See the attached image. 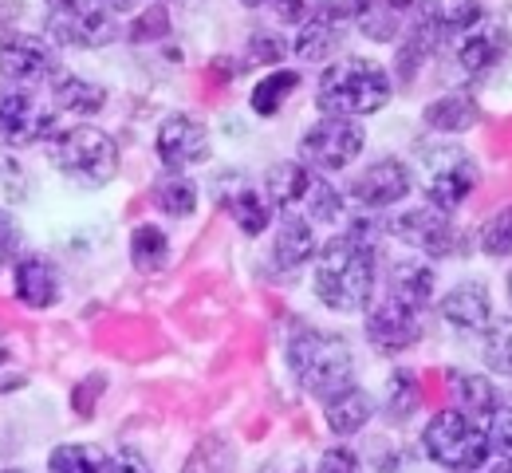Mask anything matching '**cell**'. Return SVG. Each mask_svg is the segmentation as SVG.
Segmentation results:
<instances>
[{
  "label": "cell",
  "mask_w": 512,
  "mask_h": 473,
  "mask_svg": "<svg viewBox=\"0 0 512 473\" xmlns=\"http://www.w3.org/2000/svg\"><path fill=\"white\" fill-rule=\"evenodd\" d=\"M375 280H379V253L347 233L331 237L320 249L316 261V296L323 300V308L331 312H367V304L375 300Z\"/></svg>",
  "instance_id": "6da1fadb"
},
{
  "label": "cell",
  "mask_w": 512,
  "mask_h": 473,
  "mask_svg": "<svg viewBox=\"0 0 512 473\" xmlns=\"http://www.w3.org/2000/svg\"><path fill=\"white\" fill-rule=\"evenodd\" d=\"M390 71L367 56H343L320 75L316 83V107L323 119H363L390 103Z\"/></svg>",
  "instance_id": "7a4b0ae2"
},
{
  "label": "cell",
  "mask_w": 512,
  "mask_h": 473,
  "mask_svg": "<svg viewBox=\"0 0 512 473\" xmlns=\"http://www.w3.org/2000/svg\"><path fill=\"white\" fill-rule=\"evenodd\" d=\"M288 371L308 395L331 399L355 383V355L343 336H331L323 328H300L288 336Z\"/></svg>",
  "instance_id": "3957f363"
},
{
  "label": "cell",
  "mask_w": 512,
  "mask_h": 473,
  "mask_svg": "<svg viewBox=\"0 0 512 473\" xmlns=\"http://www.w3.org/2000/svg\"><path fill=\"white\" fill-rule=\"evenodd\" d=\"M48 162L64 174L71 186L103 190L119 174V142L107 131L91 127V123L64 127V131H56L48 138Z\"/></svg>",
  "instance_id": "277c9868"
},
{
  "label": "cell",
  "mask_w": 512,
  "mask_h": 473,
  "mask_svg": "<svg viewBox=\"0 0 512 473\" xmlns=\"http://www.w3.org/2000/svg\"><path fill=\"white\" fill-rule=\"evenodd\" d=\"M422 450L434 466L449 473H481L489 462V438L485 426L465 418L461 410H438L422 430Z\"/></svg>",
  "instance_id": "5b68a950"
},
{
  "label": "cell",
  "mask_w": 512,
  "mask_h": 473,
  "mask_svg": "<svg viewBox=\"0 0 512 473\" xmlns=\"http://www.w3.org/2000/svg\"><path fill=\"white\" fill-rule=\"evenodd\" d=\"M44 28L48 40L64 44V48H107L119 36V20L111 4H79V0H60L44 8Z\"/></svg>",
  "instance_id": "8992f818"
},
{
  "label": "cell",
  "mask_w": 512,
  "mask_h": 473,
  "mask_svg": "<svg viewBox=\"0 0 512 473\" xmlns=\"http://www.w3.org/2000/svg\"><path fill=\"white\" fill-rule=\"evenodd\" d=\"M422 166H426V182H422L426 205L442 209V213H453L481 182L477 162L461 146H430V150H422Z\"/></svg>",
  "instance_id": "52a82bcc"
},
{
  "label": "cell",
  "mask_w": 512,
  "mask_h": 473,
  "mask_svg": "<svg viewBox=\"0 0 512 473\" xmlns=\"http://www.w3.org/2000/svg\"><path fill=\"white\" fill-rule=\"evenodd\" d=\"M390 233L426 253V257H457V253H469L473 249V233L457 229L453 217L442 213V209H430V205H418V209H406L390 221Z\"/></svg>",
  "instance_id": "ba28073f"
},
{
  "label": "cell",
  "mask_w": 512,
  "mask_h": 473,
  "mask_svg": "<svg viewBox=\"0 0 512 473\" xmlns=\"http://www.w3.org/2000/svg\"><path fill=\"white\" fill-rule=\"evenodd\" d=\"M363 142H367L363 123H355V119H320L300 138V158H304L308 170L335 174V170H347L363 154Z\"/></svg>",
  "instance_id": "9c48e42d"
},
{
  "label": "cell",
  "mask_w": 512,
  "mask_h": 473,
  "mask_svg": "<svg viewBox=\"0 0 512 473\" xmlns=\"http://www.w3.org/2000/svg\"><path fill=\"white\" fill-rule=\"evenodd\" d=\"M56 75H60V56H56L52 40H44L36 32H12L0 40V79H8V87L48 83Z\"/></svg>",
  "instance_id": "30bf717a"
},
{
  "label": "cell",
  "mask_w": 512,
  "mask_h": 473,
  "mask_svg": "<svg viewBox=\"0 0 512 473\" xmlns=\"http://www.w3.org/2000/svg\"><path fill=\"white\" fill-rule=\"evenodd\" d=\"M414 178H410V166L402 158H375L367 170H359L351 182H347V194L359 202V209H375L383 213L386 205H398L410 194Z\"/></svg>",
  "instance_id": "8fae6325"
},
{
  "label": "cell",
  "mask_w": 512,
  "mask_h": 473,
  "mask_svg": "<svg viewBox=\"0 0 512 473\" xmlns=\"http://www.w3.org/2000/svg\"><path fill=\"white\" fill-rule=\"evenodd\" d=\"M367 339H371L375 351L398 355V351H406V347H414L422 339V320H418L414 308H406L394 296L371 300L367 304Z\"/></svg>",
  "instance_id": "7c38bea8"
},
{
  "label": "cell",
  "mask_w": 512,
  "mask_h": 473,
  "mask_svg": "<svg viewBox=\"0 0 512 473\" xmlns=\"http://www.w3.org/2000/svg\"><path fill=\"white\" fill-rule=\"evenodd\" d=\"M154 146H158L166 174H182V170L209 158V131L193 115H170V119H162Z\"/></svg>",
  "instance_id": "4fadbf2b"
},
{
  "label": "cell",
  "mask_w": 512,
  "mask_h": 473,
  "mask_svg": "<svg viewBox=\"0 0 512 473\" xmlns=\"http://www.w3.org/2000/svg\"><path fill=\"white\" fill-rule=\"evenodd\" d=\"M347 16H359V4H323V8H312L308 20L300 24V36H296L292 52H296L304 64L327 60V56L343 44V20H347Z\"/></svg>",
  "instance_id": "5bb4252c"
},
{
  "label": "cell",
  "mask_w": 512,
  "mask_h": 473,
  "mask_svg": "<svg viewBox=\"0 0 512 473\" xmlns=\"http://www.w3.org/2000/svg\"><path fill=\"white\" fill-rule=\"evenodd\" d=\"M52 135H56V111H48L28 91H16L12 87L8 107H4V119H0V138L8 146H36V142H48Z\"/></svg>",
  "instance_id": "9a60e30c"
},
{
  "label": "cell",
  "mask_w": 512,
  "mask_h": 473,
  "mask_svg": "<svg viewBox=\"0 0 512 473\" xmlns=\"http://www.w3.org/2000/svg\"><path fill=\"white\" fill-rule=\"evenodd\" d=\"M442 320L457 332H489L493 328V296L481 280H461L442 296Z\"/></svg>",
  "instance_id": "2e32d148"
},
{
  "label": "cell",
  "mask_w": 512,
  "mask_h": 473,
  "mask_svg": "<svg viewBox=\"0 0 512 473\" xmlns=\"http://www.w3.org/2000/svg\"><path fill=\"white\" fill-rule=\"evenodd\" d=\"M12 292L24 308H52V304H60L64 280L48 257H24L12 269Z\"/></svg>",
  "instance_id": "e0dca14e"
},
{
  "label": "cell",
  "mask_w": 512,
  "mask_h": 473,
  "mask_svg": "<svg viewBox=\"0 0 512 473\" xmlns=\"http://www.w3.org/2000/svg\"><path fill=\"white\" fill-rule=\"evenodd\" d=\"M509 56V32L497 24H477L457 40V64L469 75H489Z\"/></svg>",
  "instance_id": "ac0fdd59"
},
{
  "label": "cell",
  "mask_w": 512,
  "mask_h": 473,
  "mask_svg": "<svg viewBox=\"0 0 512 473\" xmlns=\"http://www.w3.org/2000/svg\"><path fill=\"white\" fill-rule=\"evenodd\" d=\"M316 257V229L300 213H284L272 237V265L276 269H300Z\"/></svg>",
  "instance_id": "d6986e66"
},
{
  "label": "cell",
  "mask_w": 512,
  "mask_h": 473,
  "mask_svg": "<svg viewBox=\"0 0 512 473\" xmlns=\"http://www.w3.org/2000/svg\"><path fill=\"white\" fill-rule=\"evenodd\" d=\"M438 292V272L430 269L426 261H398L390 269V280H386V296L402 300L406 308L422 312Z\"/></svg>",
  "instance_id": "ffe728a7"
},
{
  "label": "cell",
  "mask_w": 512,
  "mask_h": 473,
  "mask_svg": "<svg viewBox=\"0 0 512 473\" xmlns=\"http://www.w3.org/2000/svg\"><path fill=\"white\" fill-rule=\"evenodd\" d=\"M449 391H453V399H457L453 410H461V414L473 418V422H489V418L497 414V406H501V391H497L493 379H485V375L449 371Z\"/></svg>",
  "instance_id": "44dd1931"
},
{
  "label": "cell",
  "mask_w": 512,
  "mask_h": 473,
  "mask_svg": "<svg viewBox=\"0 0 512 473\" xmlns=\"http://www.w3.org/2000/svg\"><path fill=\"white\" fill-rule=\"evenodd\" d=\"M371 414H375L371 395H367L363 387H355V383H351L347 391H339V395L323 399V418H327V430H331V434H339V438L359 434V430L371 422Z\"/></svg>",
  "instance_id": "7402d4cb"
},
{
  "label": "cell",
  "mask_w": 512,
  "mask_h": 473,
  "mask_svg": "<svg viewBox=\"0 0 512 473\" xmlns=\"http://www.w3.org/2000/svg\"><path fill=\"white\" fill-rule=\"evenodd\" d=\"M312 182H316V174L304 162H276L264 174V202L280 205L284 213H292V205H304Z\"/></svg>",
  "instance_id": "603a6c76"
},
{
  "label": "cell",
  "mask_w": 512,
  "mask_h": 473,
  "mask_svg": "<svg viewBox=\"0 0 512 473\" xmlns=\"http://www.w3.org/2000/svg\"><path fill=\"white\" fill-rule=\"evenodd\" d=\"M422 119H426V127H430V131L461 135V131H469V127H477V123H481V107H477V99H473V95L449 91V95H442V99L426 103Z\"/></svg>",
  "instance_id": "cb8c5ba5"
},
{
  "label": "cell",
  "mask_w": 512,
  "mask_h": 473,
  "mask_svg": "<svg viewBox=\"0 0 512 473\" xmlns=\"http://www.w3.org/2000/svg\"><path fill=\"white\" fill-rule=\"evenodd\" d=\"M52 99L60 111H71V115H99L103 103H107V87L83 79V75H67L60 71L52 79Z\"/></svg>",
  "instance_id": "d4e9b609"
},
{
  "label": "cell",
  "mask_w": 512,
  "mask_h": 473,
  "mask_svg": "<svg viewBox=\"0 0 512 473\" xmlns=\"http://www.w3.org/2000/svg\"><path fill=\"white\" fill-rule=\"evenodd\" d=\"M217 198H221V205L233 213V221L241 225L245 237H260V233L268 229V221H272V205L264 202V194H256L249 182H237L233 194H217Z\"/></svg>",
  "instance_id": "484cf974"
},
{
  "label": "cell",
  "mask_w": 512,
  "mask_h": 473,
  "mask_svg": "<svg viewBox=\"0 0 512 473\" xmlns=\"http://www.w3.org/2000/svg\"><path fill=\"white\" fill-rule=\"evenodd\" d=\"M182 473H237V446L225 434H205L190 450Z\"/></svg>",
  "instance_id": "4316f807"
},
{
  "label": "cell",
  "mask_w": 512,
  "mask_h": 473,
  "mask_svg": "<svg viewBox=\"0 0 512 473\" xmlns=\"http://www.w3.org/2000/svg\"><path fill=\"white\" fill-rule=\"evenodd\" d=\"M296 87H300V71H268L264 79H256L249 103H253V111L260 119H272L296 95Z\"/></svg>",
  "instance_id": "83f0119b"
},
{
  "label": "cell",
  "mask_w": 512,
  "mask_h": 473,
  "mask_svg": "<svg viewBox=\"0 0 512 473\" xmlns=\"http://www.w3.org/2000/svg\"><path fill=\"white\" fill-rule=\"evenodd\" d=\"M170 261V237L158 225H138L130 233V265L138 272H162Z\"/></svg>",
  "instance_id": "f1b7e54d"
},
{
  "label": "cell",
  "mask_w": 512,
  "mask_h": 473,
  "mask_svg": "<svg viewBox=\"0 0 512 473\" xmlns=\"http://www.w3.org/2000/svg\"><path fill=\"white\" fill-rule=\"evenodd\" d=\"M48 473H107V450L95 442H64L52 450Z\"/></svg>",
  "instance_id": "f546056e"
},
{
  "label": "cell",
  "mask_w": 512,
  "mask_h": 473,
  "mask_svg": "<svg viewBox=\"0 0 512 473\" xmlns=\"http://www.w3.org/2000/svg\"><path fill=\"white\" fill-rule=\"evenodd\" d=\"M154 205L166 217H174V221L190 217L193 209H197V186H193V178H186V174H162L154 182Z\"/></svg>",
  "instance_id": "4dcf8cb0"
},
{
  "label": "cell",
  "mask_w": 512,
  "mask_h": 473,
  "mask_svg": "<svg viewBox=\"0 0 512 473\" xmlns=\"http://www.w3.org/2000/svg\"><path fill=\"white\" fill-rule=\"evenodd\" d=\"M406 12H410V4H359V28L367 40L390 44L402 32Z\"/></svg>",
  "instance_id": "1f68e13d"
},
{
  "label": "cell",
  "mask_w": 512,
  "mask_h": 473,
  "mask_svg": "<svg viewBox=\"0 0 512 473\" xmlns=\"http://www.w3.org/2000/svg\"><path fill=\"white\" fill-rule=\"evenodd\" d=\"M422 403V387H418V379L406 371V367H398L394 375H390V383H386V418L390 422H406L414 410Z\"/></svg>",
  "instance_id": "d6a6232c"
},
{
  "label": "cell",
  "mask_w": 512,
  "mask_h": 473,
  "mask_svg": "<svg viewBox=\"0 0 512 473\" xmlns=\"http://www.w3.org/2000/svg\"><path fill=\"white\" fill-rule=\"evenodd\" d=\"M477 245L485 257L501 261V257H512V205H501L477 233Z\"/></svg>",
  "instance_id": "836d02e7"
},
{
  "label": "cell",
  "mask_w": 512,
  "mask_h": 473,
  "mask_svg": "<svg viewBox=\"0 0 512 473\" xmlns=\"http://www.w3.org/2000/svg\"><path fill=\"white\" fill-rule=\"evenodd\" d=\"M304 209H308V221H323V225H331V221H339V217H343V194H339L327 178H316V182H312V190H308V198H304Z\"/></svg>",
  "instance_id": "e575fe53"
},
{
  "label": "cell",
  "mask_w": 512,
  "mask_h": 473,
  "mask_svg": "<svg viewBox=\"0 0 512 473\" xmlns=\"http://www.w3.org/2000/svg\"><path fill=\"white\" fill-rule=\"evenodd\" d=\"M485 438H489V458L512 462V410L497 406V414L485 422Z\"/></svg>",
  "instance_id": "d590c367"
},
{
  "label": "cell",
  "mask_w": 512,
  "mask_h": 473,
  "mask_svg": "<svg viewBox=\"0 0 512 473\" xmlns=\"http://www.w3.org/2000/svg\"><path fill=\"white\" fill-rule=\"evenodd\" d=\"M284 52H288V44L276 36V32H256L253 40H249V52H245V68H264V64H280L284 60Z\"/></svg>",
  "instance_id": "8d00e7d4"
},
{
  "label": "cell",
  "mask_w": 512,
  "mask_h": 473,
  "mask_svg": "<svg viewBox=\"0 0 512 473\" xmlns=\"http://www.w3.org/2000/svg\"><path fill=\"white\" fill-rule=\"evenodd\" d=\"M166 32H170V16H166V8H146V12L134 20L130 40H134V44H146V40L166 36Z\"/></svg>",
  "instance_id": "74e56055"
},
{
  "label": "cell",
  "mask_w": 512,
  "mask_h": 473,
  "mask_svg": "<svg viewBox=\"0 0 512 473\" xmlns=\"http://www.w3.org/2000/svg\"><path fill=\"white\" fill-rule=\"evenodd\" d=\"M28 194V174L12 158H0V198L4 202H24Z\"/></svg>",
  "instance_id": "f35d334b"
},
{
  "label": "cell",
  "mask_w": 512,
  "mask_h": 473,
  "mask_svg": "<svg viewBox=\"0 0 512 473\" xmlns=\"http://www.w3.org/2000/svg\"><path fill=\"white\" fill-rule=\"evenodd\" d=\"M316 473H363V466H359V454H355V450H347V446H331V450L320 458Z\"/></svg>",
  "instance_id": "ab89813d"
},
{
  "label": "cell",
  "mask_w": 512,
  "mask_h": 473,
  "mask_svg": "<svg viewBox=\"0 0 512 473\" xmlns=\"http://www.w3.org/2000/svg\"><path fill=\"white\" fill-rule=\"evenodd\" d=\"M16 249H20V225L8 209H0V269L16 261Z\"/></svg>",
  "instance_id": "60d3db41"
},
{
  "label": "cell",
  "mask_w": 512,
  "mask_h": 473,
  "mask_svg": "<svg viewBox=\"0 0 512 473\" xmlns=\"http://www.w3.org/2000/svg\"><path fill=\"white\" fill-rule=\"evenodd\" d=\"M107 473H154V470H150V462L138 450H119V454L107 458Z\"/></svg>",
  "instance_id": "b9f144b4"
},
{
  "label": "cell",
  "mask_w": 512,
  "mask_h": 473,
  "mask_svg": "<svg viewBox=\"0 0 512 473\" xmlns=\"http://www.w3.org/2000/svg\"><path fill=\"white\" fill-rule=\"evenodd\" d=\"M276 12H280V20H288V24H304L308 20V4H276Z\"/></svg>",
  "instance_id": "7bdbcfd3"
},
{
  "label": "cell",
  "mask_w": 512,
  "mask_h": 473,
  "mask_svg": "<svg viewBox=\"0 0 512 473\" xmlns=\"http://www.w3.org/2000/svg\"><path fill=\"white\" fill-rule=\"evenodd\" d=\"M8 363H12V347H8V339L0 336V371H4Z\"/></svg>",
  "instance_id": "ee69618b"
},
{
  "label": "cell",
  "mask_w": 512,
  "mask_h": 473,
  "mask_svg": "<svg viewBox=\"0 0 512 473\" xmlns=\"http://www.w3.org/2000/svg\"><path fill=\"white\" fill-rule=\"evenodd\" d=\"M489 473H512V462H493V470Z\"/></svg>",
  "instance_id": "f6af8a7d"
},
{
  "label": "cell",
  "mask_w": 512,
  "mask_h": 473,
  "mask_svg": "<svg viewBox=\"0 0 512 473\" xmlns=\"http://www.w3.org/2000/svg\"><path fill=\"white\" fill-rule=\"evenodd\" d=\"M509 300H512V272H509Z\"/></svg>",
  "instance_id": "bcb514c9"
},
{
  "label": "cell",
  "mask_w": 512,
  "mask_h": 473,
  "mask_svg": "<svg viewBox=\"0 0 512 473\" xmlns=\"http://www.w3.org/2000/svg\"><path fill=\"white\" fill-rule=\"evenodd\" d=\"M4 473H28V470H4Z\"/></svg>",
  "instance_id": "7dc6e473"
}]
</instances>
